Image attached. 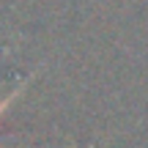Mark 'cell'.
<instances>
[{"mask_svg":"<svg viewBox=\"0 0 148 148\" xmlns=\"http://www.w3.org/2000/svg\"><path fill=\"white\" fill-rule=\"evenodd\" d=\"M25 85H27V82H22L19 88H16V90H11V93L5 96V99H0V121H3V115H5V110H8V107H11V104H14V101L19 99V96H22V90H25Z\"/></svg>","mask_w":148,"mask_h":148,"instance_id":"6da1fadb","label":"cell"}]
</instances>
